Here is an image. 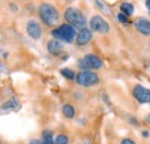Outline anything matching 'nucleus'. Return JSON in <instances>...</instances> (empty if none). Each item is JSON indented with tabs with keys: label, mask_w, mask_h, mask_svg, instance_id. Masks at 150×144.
Instances as JSON below:
<instances>
[{
	"label": "nucleus",
	"mask_w": 150,
	"mask_h": 144,
	"mask_svg": "<svg viewBox=\"0 0 150 144\" xmlns=\"http://www.w3.org/2000/svg\"><path fill=\"white\" fill-rule=\"evenodd\" d=\"M38 15L40 21L47 27H54L59 23V12L52 4L43 2L38 7Z\"/></svg>",
	"instance_id": "obj_1"
},
{
	"label": "nucleus",
	"mask_w": 150,
	"mask_h": 144,
	"mask_svg": "<svg viewBox=\"0 0 150 144\" xmlns=\"http://www.w3.org/2000/svg\"><path fill=\"white\" fill-rule=\"evenodd\" d=\"M64 18L67 24L74 27L75 29H82L86 27L87 18L84 14L76 7H67L64 12Z\"/></svg>",
	"instance_id": "obj_2"
},
{
	"label": "nucleus",
	"mask_w": 150,
	"mask_h": 144,
	"mask_svg": "<svg viewBox=\"0 0 150 144\" xmlns=\"http://www.w3.org/2000/svg\"><path fill=\"white\" fill-rule=\"evenodd\" d=\"M52 36L54 37V39L59 40V42H64V43H73L76 38L77 35V31L74 27L67 24V23H64V24H60L58 28L52 30Z\"/></svg>",
	"instance_id": "obj_3"
},
{
	"label": "nucleus",
	"mask_w": 150,
	"mask_h": 144,
	"mask_svg": "<svg viewBox=\"0 0 150 144\" xmlns=\"http://www.w3.org/2000/svg\"><path fill=\"white\" fill-rule=\"evenodd\" d=\"M75 81L79 85L84 87V88H89V87H93V85H96L99 83V75L91 72V71L80 72L76 75Z\"/></svg>",
	"instance_id": "obj_4"
},
{
	"label": "nucleus",
	"mask_w": 150,
	"mask_h": 144,
	"mask_svg": "<svg viewBox=\"0 0 150 144\" xmlns=\"http://www.w3.org/2000/svg\"><path fill=\"white\" fill-rule=\"evenodd\" d=\"M90 30L98 34H108L110 31V24L100 15H94L89 21Z\"/></svg>",
	"instance_id": "obj_5"
},
{
	"label": "nucleus",
	"mask_w": 150,
	"mask_h": 144,
	"mask_svg": "<svg viewBox=\"0 0 150 144\" xmlns=\"http://www.w3.org/2000/svg\"><path fill=\"white\" fill-rule=\"evenodd\" d=\"M133 96L141 104H149L150 103V90L141 84H136L134 87Z\"/></svg>",
	"instance_id": "obj_6"
},
{
	"label": "nucleus",
	"mask_w": 150,
	"mask_h": 144,
	"mask_svg": "<svg viewBox=\"0 0 150 144\" xmlns=\"http://www.w3.org/2000/svg\"><path fill=\"white\" fill-rule=\"evenodd\" d=\"M27 34L28 36L35 40H38L40 39V37L43 35V30H42V27L40 24L38 23L36 20H29L28 23H27Z\"/></svg>",
	"instance_id": "obj_7"
},
{
	"label": "nucleus",
	"mask_w": 150,
	"mask_h": 144,
	"mask_svg": "<svg viewBox=\"0 0 150 144\" xmlns=\"http://www.w3.org/2000/svg\"><path fill=\"white\" fill-rule=\"evenodd\" d=\"M93 39V31L90 30V28H82L77 31V35L75 38V43L79 45V46H84L87 45L90 40Z\"/></svg>",
	"instance_id": "obj_8"
},
{
	"label": "nucleus",
	"mask_w": 150,
	"mask_h": 144,
	"mask_svg": "<svg viewBox=\"0 0 150 144\" xmlns=\"http://www.w3.org/2000/svg\"><path fill=\"white\" fill-rule=\"evenodd\" d=\"M134 27L136 28V30L143 35V36H150V20L146 18L143 16L136 18L134 21Z\"/></svg>",
	"instance_id": "obj_9"
},
{
	"label": "nucleus",
	"mask_w": 150,
	"mask_h": 144,
	"mask_svg": "<svg viewBox=\"0 0 150 144\" xmlns=\"http://www.w3.org/2000/svg\"><path fill=\"white\" fill-rule=\"evenodd\" d=\"M83 59H84V61L87 62V65L89 66L90 71H93V69H94V71L100 69V68H103V66H104L103 60H102L98 55H96V54H93V53L86 54V55L83 56Z\"/></svg>",
	"instance_id": "obj_10"
},
{
	"label": "nucleus",
	"mask_w": 150,
	"mask_h": 144,
	"mask_svg": "<svg viewBox=\"0 0 150 144\" xmlns=\"http://www.w3.org/2000/svg\"><path fill=\"white\" fill-rule=\"evenodd\" d=\"M46 50L52 55H59L64 51V44L57 39H51L46 44Z\"/></svg>",
	"instance_id": "obj_11"
},
{
	"label": "nucleus",
	"mask_w": 150,
	"mask_h": 144,
	"mask_svg": "<svg viewBox=\"0 0 150 144\" xmlns=\"http://www.w3.org/2000/svg\"><path fill=\"white\" fill-rule=\"evenodd\" d=\"M61 112H62V114L66 119H73L75 116V108L73 107V105H71L68 103L62 105Z\"/></svg>",
	"instance_id": "obj_12"
},
{
	"label": "nucleus",
	"mask_w": 150,
	"mask_h": 144,
	"mask_svg": "<svg viewBox=\"0 0 150 144\" xmlns=\"http://www.w3.org/2000/svg\"><path fill=\"white\" fill-rule=\"evenodd\" d=\"M120 11L124 15H126L128 18V16L133 15V13H134V6L132 2H122L120 5Z\"/></svg>",
	"instance_id": "obj_13"
},
{
	"label": "nucleus",
	"mask_w": 150,
	"mask_h": 144,
	"mask_svg": "<svg viewBox=\"0 0 150 144\" xmlns=\"http://www.w3.org/2000/svg\"><path fill=\"white\" fill-rule=\"evenodd\" d=\"M42 143L43 144H56L53 138V133L51 130H44L42 134Z\"/></svg>",
	"instance_id": "obj_14"
},
{
	"label": "nucleus",
	"mask_w": 150,
	"mask_h": 144,
	"mask_svg": "<svg viewBox=\"0 0 150 144\" xmlns=\"http://www.w3.org/2000/svg\"><path fill=\"white\" fill-rule=\"evenodd\" d=\"M20 107V103L18 102V99L16 98H12V99H9V100H7L6 103H4L2 104V106L1 108H4V109H18Z\"/></svg>",
	"instance_id": "obj_15"
},
{
	"label": "nucleus",
	"mask_w": 150,
	"mask_h": 144,
	"mask_svg": "<svg viewBox=\"0 0 150 144\" xmlns=\"http://www.w3.org/2000/svg\"><path fill=\"white\" fill-rule=\"evenodd\" d=\"M60 74H61V75H62L65 78L71 80V81L75 80V77H76L75 73L73 72L72 69H69V68H62V69H60Z\"/></svg>",
	"instance_id": "obj_16"
},
{
	"label": "nucleus",
	"mask_w": 150,
	"mask_h": 144,
	"mask_svg": "<svg viewBox=\"0 0 150 144\" xmlns=\"http://www.w3.org/2000/svg\"><path fill=\"white\" fill-rule=\"evenodd\" d=\"M54 142H56V144H69V138L65 134H59L54 138Z\"/></svg>",
	"instance_id": "obj_17"
},
{
	"label": "nucleus",
	"mask_w": 150,
	"mask_h": 144,
	"mask_svg": "<svg viewBox=\"0 0 150 144\" xmlns=\"http://www.w3.org/2000/svg\"><path fill=\"white\" fill-rule=\"evenodd\" d=\"M77 67L81 69V72H89L90 71V68H89V66L87 65V62L84 61V59L83 58H80L79 60H77Z\"/></svg>",
	"instance_id": "obj_18"
},
{
	"label": "nucleus",
	"mask_w": 150,
	"mask_h": 144,
	"mask_svg": "<svg viewBox=\"0 0 150 144\" xmlns=\"http://www.w3.org/2000/svg\"><path fill=\"white\" fill-rule=\"evenodd\" d=\"M117 18H118V21L121 22V23H127V22H128V18H127L126 15H124L122 13H118Z\"/></svg>",
	"instance_id": "obj_19"
},
{
	"label": "nucleus",
	"mask_w": 150,
	"mask_h": 144,
	"mask_svg": "<svg viewBox=\"0 0 150 144\" xmlns=\"http://www.w3.org/2000/svg\"><path fill=\"white\" fill-rule=\"evenodd\" d=\"M120 144H136L132 138H124L121 142H120Z\"/></svg>",
	"instance_id": "obj_20"
},
{
	"label": "nucleus",
	"mask_w": 150,
	"mask_h": 144,
	"mask_svg": "<svg viewBox=\"0 0 150 144\" xmlns=\"http://www.w3.org/2000/svg\"><path fill=\"white\" fill-rule=\"evenodd\" d=\"M129 120H131L132 125H134V126H139V120H137V119H135V118H131Z\"/></svg>",
	"instance_id": "obj_21"
},
{
	"label": "nucleus",
	"mask_w": 150,
	"mask_h": 144,
	"mask_svg": "<svg viewBox=\"0 0 150 144\" xmlns=\"http://www.w3.org/2000/svg\"><path fill=\"white\" fill-rule=\"evenodd\" d=\"M142 136H143V137H146V138H148V137L150 136L149 130H143V131H142Z\"/></svg>",
	"instance_id": "obj_22"
},
{
	"label": "nucleus",
	"mask_w": 150,
	"mask_h": 144,
	"mask_svg": "<svg viewBox=\"0 0 150 144\" xmlns=\"http://www.w3.org/2000/svg\"><path fill=\"white\" fill-rule=\"evenodd\" d=\"M29 144H43L42 143V141H39V140H36V138H34V140H31Z\"/></svg>",
	"instance_id": "obj_23"
},
{
	"label": "nucleus",
	"mask_w": 150,
	"mask_h": 144,
	"mask_svg": "<svg viewBox=\"0 0 150 144\" xmlns=\"http://www.w3.org/2000/svg\"><path fill=\"white\" fill-rule=\"evenodd\" d=\"M144 5H146V7L150 11V0H146L144 1Z\"/></svg>",
	"instance_id": "obj_24"
},
{
	"label": "nucleus",
	"mask_w": 150,
	"mask_h": 144,
	"mask_svg": "<svg viewBox=\"0 0 150 144\" xmlns=\"http://www.w3.org/2000/svg\"><path fill=\"white\" fill-rule=\"evenodd\" d=\"M146 121H147V122H148V124L150 125V113L148 114V115H147V118H146Z\"/></svg>",
	"instance_id": "obj_25"
},
{
	"label": "nucleus",
	"mask_w": 150,
	"mask_h": 144,
	"mask_svg": "<svg viewBox=\"0 0 150 144\" xmlns=\"http://www.w3.org/2000/svg\"><path fill=\"white\" fill-rule=\"evenodd\" d=\"M0 144H1V140H0Z\"/></svg>",
	"instance_id": "obj_26"
},
{
	"label": "nucleus",
	"mask_w": 150,
	"mask_h": 144,
	"mask_svg": "<svg viewBox=\"0 0 150 144\" xmlns=\"http://www.w3.org/2000/svg\"><path fill=\"white\" fill-rule=\"evenodd\" d=\"M83 144H87V143H83Z\"/></svg>",
	"instance_id": "obj_27"
},
{
	"label": "nucleus",
	"mask_w": 150,
	"mask_h": 144,
	"mask_svg": "<svg viewBox=\"0 0 150 144\" xmlns=\"http://www.w3.org/2000/svg\"><path fill=\"white\" fill-rule=\"evenodd\" d=\"M149 45H150V44H149Z\"/></svg>",
	"instance_id": "obj_28"
}]
</instances>
